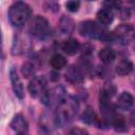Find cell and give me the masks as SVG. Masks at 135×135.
Here are the masks:
<instances>
[{
	"instance_id": "18",
	"label": "cell",
	"mask_w": 135,
	"mask_h": 135,
	"mask_svg": "<svg viewBox=\"0 0 135 135\" xmlns=\"http://www.w3.org/2000/svg\"><path fill=\"white\" fill-rule=\"evenodd\" d=\"M50 63H51L52 68H54L55 70H61L66 65V59L62 55L56 54L51 58Z\"/></svg>"
},
{
	"instance_id": "25",
	"label": "cell",
	"mask_w": 135,
	"mask_h": 135,
	"mask_svg": "<svg viewBox=\"0 0 135 135\" xmlns=\"http://www.w3.org/2000/svg\"><path fill=\"white\" fill-rule=\"evenodd\" d=\"M70 134H76V135H77V134H81V135H82V134H88V132H86L85 130H82V129H78V128H77V129L71 130V131H70Z\"/></svg>"
},
{
	"instance_id": "17",
	"label": "cell",
	"mask_w": 135,
	"mask_h": 135,
	"mask_svg": "<svg viewBox=\"0 0 135 135\" xmlns=\"http://www.w3.org/2000/svg\"><path fill=\"white\" fill-rule=\"evenodd\" d=\"M27 46V41L24 40L21 37H18L17 40H15L14 44H13V49H12V53L14 55H20L22 53L25 52Z\"/></svg>"
},
{
	"instance_id": "13",
	"label": "cell",
	"mask_w": 135,
	"mask_h": 135,
	"mask_svg": "<svg viewBox=\"0 0 135 135\" xmlns=\"http://www.w3.org/2000/svg\"><path fill=\"white\" fill-rule=\"evenodd\" d=\"M60 32L64 35L71 34L74 30V21L66 16H63L60 20H59V25H58Z\"/></svg>"
},
{
	"instance_id": "5",
	"label": "cell",
	"mask_w": 135,
	"mask_h": 135,
	"mask_svg": "<svg viewBox=\"0 0 135 135\" xmlns=\"http://www.w3.org/2000/svg\"><path fill=\"white\" fill-rule=\"evenodd\" d=\"M113 35L121 43L128 44L135 38V28L130 24H121L115 28Z\"/></svg>"
},
{
	"instance_id": "9",
	"label": "cell",
	"mask_w": 135,
	"mask_h": 135,
	"mask_svg": "<svg viewBox=\"0 0 135 135\" xmlns=\"http://www.w3.org/2000/svg\"><path fill=\"white\" fill-rule=\"evenodd\" d=\"M11 128L18 134H25L28 130V124L23 115L17 114L14 116V118L11 121Z\"/></svg>"
},
{
	"instance_id": "7",
	"label": "cell",
	"mask_w": 135,
	"mask_h": 135,
	"mask_svg": "<svg viewBox=\"0 0 135 135\" xmlns=\"http://www.w3.org/2000/svg\"><path fill=\"white\" fill-rule=\"evenodd\" d=\"M72 110L70 109H66V108H59L55 114V117H54V122L55 124L59 128H63V126L68 124L71 120H72Z\"/></svg>"
},
{
	"instance_id": "12",
	"label": "cell",
	"mask_w": 135,
	"mask_h": 135,
	"mask_svg": "<svg viewBox=\"0 0 135 135\" xmlns=\"http://www.w3.org/2000/svg\"><path fill=\"white\" fill-rule=\"evenodd\" d=\"M62 51L68 55H75L80 51V43L74 38L68 39L62 43Z\"/></svg>"
},
{
	"instance_id": "23",
	"label": "cell",
	"mask_w": 135,
	"mask_h": 135,
	"mask_svg": "<svg viewBox=\"0 0 135 135\" xmlns=\"http://www.w3.org/2000/svg\"><path fill=\"white\" fill-rule=\"evenodd\" d=\"M122 0H104L103 1V7L108 8L110 11L112 9H117L121 6Z\"/></svg>"
},
{
	"instance_id": "22",
	"label": "cell",
	"mask_w": 135,
	"mask_h": 135,
	"mask_svg": "<svg viewBox=\"0 0 135 135\" xmlns=\"http://www.w3.org/2000/svg\"><path fill=\"white\" fill-rule=\"evenodd\" d=\"M112 123H113V126L115 127V129L117 130V131H122V130H124L126 129V123H124V119L121 117V116H119V115H114L113 116V118H112Z\"/></svg>"
},
{
	"instance_id": "16",
	"label": "cell",
	"mask_w": 135,
	"mask_h": 135,
	"mask_svg": "<svg viewBox=\"0 0 135 135\" xmlns=\"http://www.w3.org/2000/svg\"><path fill=\"white\" fill-rule=\"evenodd\" d=\"M133 68L134 65L130 60H122L116 65V73L118 75L124 76V75L130 74L133 71Z\"/></svg>"
},
{
	"instance_id": "14",
	"label": "cell",
	"mask_w": 135,
	"mask_h": 135,
	"mask_svg": "<svg viewBox=\"0 0 135 135\" xmlns=\"http://www.w3.org/2000/svg\"><path fill=\"white\" fill-rule=\"evenodd\" d=\"M98 55H99L100 60L105 64L112 63L114 61V59H115V56H116L114 50L111 49V47H103L102 50H100Z\"/></svg>"
},
{
	"instance_id": "19",
	"label": "cell",
	"mask_w": 135,
	"mask_h": 135,
	"mask_svg": "<svg viewBox=\"0 0 135 135\" xmlns=\"http://www.w3.org/2000/svg\"><path fill=\"white\" fill-rule=\"evenodd\" d=\"M115 93H116L115 85L112 83H107L100 92V99H110L115 95Z\"/></svg>"
},
{
	"instance_id": "3",
	"label": "cell",
	"mask_w": 135,
	"mask_h": 135,
	"mask_svg": "<svg viewBox=\"0 0 135 135\" xmlns=\"http://www.w3.org/2000/svg\"><path fill=\"white\" fill-rule=\"evenodd\" d=\"M41 102L46 107H60L65 102V91L61 85H57L52 90L44 92Z\"/></svg>"
},
{
	"instance_id": "1",
	"label": "cell",
	"mask_w": 135,
	"mask_h": 135,
	"mask_svg": "<svg viewBox=\"0 0 135 135\" xmlns=\"http://www.w3.org/2000/svg\"><path fill=\"white\" fill-rule=\"evenodd\" d=\"M80 35L91 38V39H99V40H110L114 38L113 34H110L101 23H97L95 21H84L79 24L78 28Z\"/></svg>"
},
{
	"instance_id": "26",
	"label": "cell",
	"mask_w": 135,
	"mask_h": 135,
	"mask_svg": "<svg viewBox=\"0 0 135 135\" xmlns=\"http://www.w3.org/2000/svg\"><path fill=\"white\" fill-rule=\"evenodd\" d=\"M131 122H132V123L135 126V111H134V112L131 114Z\"/></svg>"
},
{
	"instance_id": "27",
	"label": "cell",
	"mask_w": 135,
	"mask_h": 135,
	"mask_svg": "<svg viewBox=\"0 0 135 135\" xmlns=\"http://www.w3.org/2000/svg\"><path fill=\"white\" fill-rule=\"evenodd\" d=\"M89 1H94V0H89Z\"/></svg>"
},
{
	"instance_id": "20",
	"label": "cell",
	"mask_w": 135,
	"mask_h": 135,
	"mask_svg": "<svg viewBox=\"0 0 135 135\" xmlns=\"http://www.w3.org/2000/svg\"><path fill=\"white\" fill-rule=\"evenodd\" d=\"M35 71H36L35 65L33 63H31V62L23 63V65L21 68V73H22V75H23L24 78H28V77L33 76L35 74Z\"/></svg>"
},
{
	"instance_id": "10",
	"label": "cell",
	"mask_w": 135,
	"mask_h": 135,
	"mask_svg": "<svg viewBox=\"0 0 135 135\" xmlns=\"http://www.w3.org/2000/svg\"><path fill=\"white\" fill-rule=\"evenodd\" d=\"M65 79H66L69 82L76 84V83L82 82V80H83V75H82L81 71H80L77 66L71 65V66L66 70V72H65Z\"/></svg>"
},
{
	"instance_id": "2",
	"label": "cell",
	"mask_w": 135,
	"mask_h": 135,
	"mask_svg": "<svg viewBox=\"0 0 135 135\" xmlns=\"http://www.w3.org/2000/svg\"><path fill=\"white\" fill-rule=\"evenodd\" d=\"M32 14V9L28 4L22 1L14 3L8 9V21L15 27H21L25 24Z\"/></svg>"
},
{
	"instance_id": "21",
	"label": "cell",
	"mask_w": 135,
	"mask_h": 135,
	"mask_svg": "<svg viewBox=\"0 0 135 135\" xmlns=\"http://www.w3.org/2000/svg\"><path fill=\"white\" fill-rule=\"evenodd\" d=\"M81 118H82V121H84L85 123H89V124L96 121L95 113H94V111H93L91 108H88L86 110H84V112H83Z\"/></svg>"
},
{
	"instance_id": "24",
	"label": "cell",
	"mask_w": 135,
	"mask_h": 135,
	"mask_svg": "<svg viewBox=\"0 0 135 135\" xmlns=\"http://www.w3.org/2000/svg\"><path fill=\"white\" fill-rule=\"evenodd\" d=\"M65 6L68 8V11L72 12V13H75L79 9L80 7V1L79 0H69L66 3H65Z\"/></svg>"
},
{
	"instance_id": "11",
	"label": "cell",
	"mask_w": 135,
	"mask_h": 135,
	"mask_svg": "<svg viewBox=\"0 0 135 135\" xmlns=\"http://www.w3.org/2000/svg\"><path fill=\"white\" fill-rule=\"evenodd\" d=\"M133 103H134V97L129 92L121 93L120 96L118 97V100H117V107L123 111L130 110L131 107L133 105Z\"/></svg>"
},
{
	"instance_id": "8",
	"label": "cell",
	"mask_w": 135,
	"mask_h": 135,
	"mask_svg": "<svg viewBox=\"0 0 135 135\" xmlns=\"http://www.w3.org/2000/svg\"><path fill=\"white\" fill-rule=\"evenodd\" d=\"M9 79H11L12 88H13V91H14L15 95L18 98L22 99L24 97V89H23L22 82L20 80V77L17 74L15 69H11V71H9Z\"/></svg>"
},
{
	"instance_id": "6",
	"label": "cell",
	"mask_w": 135,
	"mask_h": 135,
	"mask_svg": "<svg viewBox=\"0 0 135 135\" xmlns=\"http://www.w3.org/2000/svg\"><path fill=\"white\" fill-rule=\"evenodd\" d=\"M45 86H46V79L44 76H37V77H34L30 83H28V93L32 97H39V96H42L43 93H44V90H45Z\"/></svg>"
},
{
	"instance_id": "15",
	"label": "cell",
	"mask_w": 135,
	"mask_h": 135,
	"mask_svg": "<svg viewBox=\"0 0 135 135\" xmlns=\"http://www.w3.org/2000/svg\"><path fill=\"white\" fill-rule=\"evenodd\" d=\"M96 17H97L98 21L103 25H108V24L112 23V21H113V14L108 8H102V9L98 11Z\"/></svg>"
},
{
	"instance_id": "4",
	"label": "cell",
	"mask_w": 135,
	"mask_h": 135,
	"mask_svg": "<svg viewBox=\"0 0 135 135\" xmlns=\"http://www.w3.org/2000/svg\"><path fill=\"white\" fill-rule=\"evenodd\" d=\"M30 32L39 39H44L49 37L51 34V27L49 21L41 16H36L31 22Z\"/></svg>"
}]
</instances>
